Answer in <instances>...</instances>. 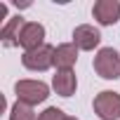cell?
<instances>
[{"label":"cell","instance_id":"cell-1","mask_svg":"<svg viewBox=\"0 0 120 120\" xmlns=\"http://www.w3.org/2000/svg\"><path fill=\"white\" fill-rule=\"evenodd\" d=\"M14 92H17V101H21L26 106L42 104L49 97V87L42 80H17Z\"/></svg>","mask_w":120,"mask_h":120},{"label":"cell","instance_id":"cell-2","mask_svg":"<svg viewBox=\"0 0 120 120\" xmlns=\"http://www.w3.org/2000/svg\"><path fill=\"white\" fill-rule=\"evenodd\" d=\"M94 71L104 80H118L120 78V54L113 47H101L94 56Z\"/></svg>","mask_w":120,"mask_h":120},{"label":"cell","instance_id":"cell-3","mask_svg":"<svg viewBox=\"0 0 120 120\" xmlns=\"http://www.w3.org/2000/svg\"><path fill=\"white\" fill-rule=\"evenodd\" d=\"M94 113L101 120H118L120 118V94L104 90L94 97Z\"/></svg>","mask_w":120,"mask_h":120},{"label":"cell","instance_id":"cell-4","mask_svg":"<svg viewBox=\"0 0 120 120\" xmlns=\"http://www.w3.org/2000/svg\"><path fill=\"white\" fill-rule=\"evenodd\" d=\"M21 64H24L28 71H47L49 66H54V47L42 45V47H38V49L24 52Z\"/></svg>","mask_w":120,"mask_h":120},{"label":"cell","instance_id":"cell-5","mask_svg":"<svg viewBox=\"0 0 120 120\" xmlns=\"http://www.w3.org/2000/svg\"><path fill=\"white\" fill-rule=\"evenodd\" d=\"M42 40H45V26L38 21H26V26L21 28V35H19V45L26 52H31V49L42 47L45 45Z\"/></svg>","mask_w":120,"mask_h":120},{"label":"cell","instance_id":"cell-6","mask_svg":"<svg viewBox=\"0 0 120 120\" xmlns=\"http://www.w3.org/2000/svg\"><path fill=\"white\" fill-rule=\"evenodd\" d=\"M99 42H101V33H99L94 26H90V24L75 26V31H73V45H75L78 49L90 52V49L99 47Z\"/></svg>","mask_w":120,"mask_h":120},{"label":"cell","instance_id":"cell-7","mask_svg":"<svg viewBox=\"0 0 120 120\" xmlns=\"http://www.w3.org/2000/svg\"><path fill=\"white\" fill-rule=\"evenodd\" d=\"M92 14H94V19L101 26H111L120 17V3L118 0H99V3H94V7H92Z\"/></svg>","mask_w":120,"mask_h":120},{"label":"cell","instance_id":"cell-8","mask_svg":"<svg viewBox=\"0 0 120 120\" xmlns=\"http://www.w3.org/2000/svg\"><path fill=\"white\" fill-rule=\"evenodd\" d=\"M75 59H78V47L73 42H64V45L54 47V66H56V71H71Z\"/></svg>","mask_w":120,"mask_h":120},{"label":"cell","instance_id":"cell-9","mask_svg":"<svg viewBox=\"0 0 120 120\" xmlns=\"http://www.w3.org/2000/svg\"><path fill=\"white\" fill-rule=\"evenodd\" d=\"M52 87L59 97H71L78 87V80H75V73L73 71H56V75L52 78Z\"/></svg>","mask_w":120,"mask_h":120},{"label":"cell","instance_id":"cell-10","mask_svg":"<svg viewBox=\"0 0 120 120\" xmlns=\"http://www.w3.org/2000/svg\"><path fill=\"white\" fill-rule=\"evenodd\" d=\"M26 26V21L17 14V17H12L5 26H3V31H0V38H3V42L5 45H19V35H21V28Z\"/></svg>","mask_w":120,"mask_h":120},{"label":"cell","instance_id":"cell-11","mask_svg":"<svg viewBox=\"0 0 120 120\" xmlns=\"http://www.w3.org/2000/svg\"><path fill=\"white\" fill-rule=\"evenodd\" d=\"M10 120H38V118L33 113V106H26V104L17 101L10 108Z\"/></svg>","mask_w":120,"mask_h":120},{"label":"cell","instance_id":"cell-12","mask_svg":"<svg viewBox=\"0 0 120 120\" xmlns=\"http://www.w3.org/2000/svg\"><path fill=\"white\" fill-rule=\"evenodd\" d=\"M68 115L61 111V108H56V106H49V108H45L40 115H38V120H66Z\"/></svg>","mask_w":120,"mask_h":120},{"label":"cell","instance_id":"cell-13","mask_svg":"<svg viewBox=\"0 0 120 120\" xmlns=\"http://www.w3.org/2000/svg\"><path fill=\"white\" fill-rule=\"evenodd\" d=\"M66 120H78V118H71V115H68V118H66Z\"/></svg>","mask_w":120,"mask_h":120}]
</instances>
